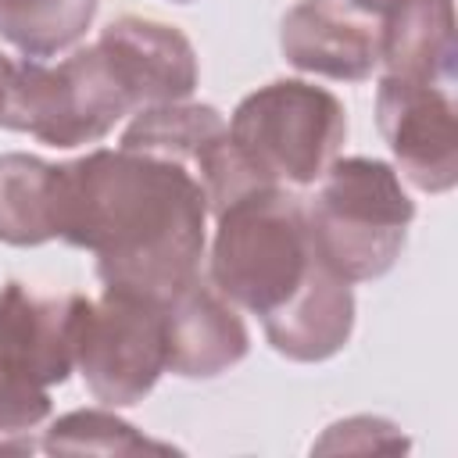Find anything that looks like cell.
Returning <instances> with one entry per match:
<instances>
[{
	"label": "cell",
	"instance_id": "22",
	"mask_svg": "<svg viewBox=\"0 0 458 458\" xmlns=\"http://www.w3.org/2000/svg\"><path fill=\"white\" fill-rule=\"evenodd\" d=\"M0 451H29V444H4L0 440Z\"/></svg>",
	"mask_w": 458,
	"mask_h": 458
},
{
	"label": "cell",
	"instance_id": "23",
	"mask_svg": "<svg viewBox=\"0 0 458 458\" xmlns=\"http://www.w3.org/2000/svg\"><path fill=\"white\" fill-rule=\"evenodd\" d=\"M175 4H193V0H175Z\"/></svg>",
	"mask_w": 458,
	"mask_h": 458
},
{
	"label": "cell",
	"instance_id": "13",
	"mask_svg": "<svg viewBox=\"0 0 458 458\" xmlns=\"http://www.w3.org/2000/svg\"><path fill=\"white\" fill-rule=\"evenodd\" d=\"M265 326L272 351L290 361H326L351 340L354 329V293L351 283L329 268H318L315 279Z\"/></svg>",
	"mask_w": 458,
	"mask_h": 458
},
{
	"label": "cell",
	"instance_id": "3",
	"mask_svg": "<svg viewBox=\"0 0 458 458\" xmlns=\"http://www.w3.org/2000/svg\"><path fill=\"white\" fill-rule=\"evenodd\" d=\"M304 208L315 254L347 283L390 272L415 218L401 175L379 157H333L315 200Z\"/></svg>",
	"mask_w": 458,
	"mask_h": 458
},
{
	"label": "cell",
	"instance_id": "4",
	"mask_svg": "<svg viewBox=\"0 0 458 458\" xmlns=\"http://www.w3.org/2000/svg\"><path fill=\"white\" fill-rule=\"evenodd\" d=\"M233 147L272 186H311L333 165L344 136V104L311 82L276 79L247 93L225 122Z\"/></svg>",
	"mask_w": 458,
	"mask_h": 458
},
{
	"label": "cell",
	"instance_id": "9",
	"mask_svg": "<svg viewBox=\"0 0 458 458\" xmlns=\"http://www.w3.org/2000/svg\"><path fill=\"white\" fill-rule=\"evenodd\" d=\"M97 47L125 86L132 107L186 100L197 89V50L175 25L129 14L111 21Z\"/></svg>",
	"mask_w": 458,
	"mask_h": 458
},
{
	"label": "cell",
	"instance_id": "16",
	"mask_svg": "<svg viewBox=\"0 0 458 458\" xmlns=\"http://www.w3.org/2000/svg\"><path fill=\"white\" fill-rule=\"evenodd\" d=\"M97 14V0H0V39L25 57H54L79 43Z\"/></svg>",
	"mask_w": 458,
	"mask_h": 458
},
{
	"label": "cell",
	"instance_id": "19",
	"mask_svg": "<svg viewBox=\"0 0 458 458\" xmlns=\"http://www.w3.org/2000/svg\"><path fill=\"white\" fill-rule=\"evenodd\" d=\"M404 447V437L394 422L376 415H354L326 429V437L315 444V451H397Z\"/></svg>",
	"mask_w": 458,
	"mask_h": 458
},
{
	"label": "cell",
	"instance_id": "20",
	"mask_svg": "<svg viewBox=\"0 0 458 458\" xmlns=\"http://www.w3.org/2000/svg\"><path fill=\"white\" fill-rule=\"evenodd\" d=\"M14 68H18V61H11L7 54H0V111H4V100H7V89H11V79H14Z\"/></svg>",
	"mask_w": 458,
	"mask_h": 458
},
{
	"label": "cell",
	"instance_id": "5",
	"mask_svg": "<svg viewBox=\"0 0 458 458\" xmlns=\"http://www.w3.org/2000/svg\"><path fill=\"white\" fill-rule=\"evenodd\" d=\"M129 111L132 100L125 86L93 43L61 64H39L32 57L18 61L0 125L68 150L104 140Z\"/></svg>",
	"mask_w": 458,
	"mask_h": 458
},
{
	"label": "cell",
	"instance_id": "18",
	"mask_svg": "<svg viewBox=\"0 0 458 458\" xmlns=\"http://www.w3.org/2000/svg\"><path fill=\"white\" fill-rule=\"evenodd\" d=\"M50 415V386L0 361V437L29 433Z\"/></svg>",
	"mask_w": 458,
	"mask_h": 458
},
{
	"label": "cell",
	"instance_id": "10",
	"mask_svg": "<svg viewBox=\"0 0 458 458\" xmlns=\"http://www.w3.org/2000/svg\"><path fill=\"white\" fill-rule=\"evenodd\" d=\"M283 57L311 75L361 82L379 64V36L361 11L336 0H301L279 25Z\"/></svg>",
	"mask_w": 458,
	"mask_h": 458
},
{
	"label": "cell",
	"instance_id": "1",
	"mask_svg": "<svg viewBox=\"0 0 458 458\" xmlns=\"http://www.w3.org/2000/svg\"><path fill=\"white\" fill-rule=\"evenodd\" d=\"M208 200L197 175L125 147L57 165V240L93 250L111 290L150 301L172 297L204 258Z\"/></svg>",
	"mask_w": 458,
	"mask_h": 458
},
{
	"label": "cell",
	"instance_id": "6",
	"mask_svg": "<svg viewBox=\"0 0 458 458\" xmlns=\"http://www.w3.org/2000/svg\"><path fill=\"white\" fill-rule=\"evenodd\" d=\"M72 358L100 404L129 408L143 401L165 372L161 301L111 290L72 301Z\"/></svg>",
	"mask_w": 458,
	"mask_h": 458
},
{
	"label": "cell",
	"instance_id": "15",
	"mask_svg": "<svg viewBox=\"0 0 458 458\" xmlns=\"http://www.w3.org/2000/svg\"><path fill=\"white\" fill-rule=\"evenodd\" d=\"M225 132V118L211 104H186V100H168V104H150L143 107L122 132L125 150L136 154H154L165 161L193 165L204 147H211Z\"/></svg>",
	"mask_w": 458,
	"mask_h": 458
},
{
	"label": "cell",
	"instance_id": "2",
	"mask_svg": "<svg viewBox=\"0 0 458 458\" xmlns=\"http://www.w3.org/2000/svg\"><path fill=\"white\" fill-rule=\"evenodd\" d=\"M211 243V283L261 322L279 315L322 265L308 208L286 186L254 190L222 208Z\"/></svg>",
	"mask_w": 458,
	"mask_h": 458
},
{
	"label": "cell",
	"instance_id": "11",
	"mask_svg": "<svg viewBox=\"0 0 458 458\" xmlns=\"http://www.w3.org/2000/svg\"><path fill=\"white\" fill-rule=\"evenodd\" d=\"M72 301L39 297L25 283L0 286V361L32 376L43 386L64 383L72 358Z\"/></svg>",
	"mask_w": 458,
	"mask_h": 458
},
{
	"label": "cell",
	"instance_id": "14",
	"mask_svg": "<svg viewBox=\"0 0 458 458\" xmlns=\"http://www.w3.org/2000/svg\"><path fill=\"white\" fill-rule=\"evenodd\" d=\"M57 165L32 154H0V240L36 247L54 240Z\"/></svg>",
	"mask_w": 458,
	"mask_h": 458
},
{
	"label": "cell",
	"instance_id": "7",
	"mask_svg": "<svg viewBox=\"0 0 458 458\" xmlns=\"http://www.w3.org/2000/svg\"><path fill=\"white\" fill-rule=\"evenodd\" d=\"M376 125L411 186L426 193H447L458 182V125L451 86L383 75L376 89Z\"/></svg>",
	"mask_w": 458,
	"mask_h": 458
},
{
	"label": "cell",
	"instance_id": "8",
	"mask_svg": "<svg viewBox=\"0 0 458 458\" xmlns=\"http://www.w3.org/2000/svg\"><path fill=\"white\" fill-rule=\"evenodd\" d=\"M165 318V369L186 379H215L240 365L250 351V336L236 304L193 276L172 297L161 301Z\"/></svg>",
	"mask_w": 458,
	"mask_h": 458
},
{
	"label": "cell",
	"instance_id": "21",
	"mask_svg": "<svg viewBox=\"0 0 458 458\" xmlns=\"http://www.w3.org/2000/svg\"><path fill=\"white\" fill-rule=\"evenodd\" d=\"M347 7H354V11H361V14H383V7L390 4V0H344Z\"/></svg>",
	"mask_w": 458,
	"mask_h": 458
},
{
	"label": "cell",
	"instance_id": "12",
	"mask_svg": "<svg viewBox=\"0 0 458 458\" xmlns=\"http://www.w3.org/2000/svg\"><path fill=\"white\" fill-rule=\"evenodd\" d=\"M379 64L386 75L433 86L454 82V0H390L383 7Z\"/></svg>",
	"mask_w": 458,
	"mask_h": 458
},
{
	"label": "cell",
	"instance_id": "17",
	"mask_svg": "<svg viewBox=\"0 0 458 458\" xmlns=\"http://www.w3.org/2000/svg\"><path fill=\"white\" fill-rule=\"evenodd\" d=\"M43 447L50 454H140V451H157V454H172L175 447L165 440H154L147 433H140L136 426H129L125 419L111 415V411H68L61 415L50 429Z\"/></svg>",
	"mask_w": 458,
	"mask_h": 458
}]
</instances>
